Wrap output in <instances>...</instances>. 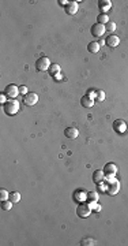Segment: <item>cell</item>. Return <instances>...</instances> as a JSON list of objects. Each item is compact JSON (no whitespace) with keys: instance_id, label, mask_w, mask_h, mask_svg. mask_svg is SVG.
<instances>
[{"instance_id":"cell-1","label":"cell","mask_w":128,"mask_h":246,"mask_svg":"<svg viewBox=\"0 0 128 246\" xmlns=\"http://www.w3.org/2000/svg\"><path fill=\"white\" fill-rule=\"evenodd\" d=\"M3 108H4V112L10 116L15 115L17 112H19V101L15 99H8L6 104H3Z\"/></svg>"},{"instance_id":"cell-2","label":"cell","mask_w":128,"mask_h":246,"mask_svg":"<svg viewBox=\"0 0 128 246\" xmlns=\"http://www.w3.org/2000/svg\"><path fill=\"white\" fill-rule=\"evenodd\" d=\"M91 212H93V209L90 208L89 202H81V204L78 205V208H77V215L81 219L89 217L90 215H91Z\"/></svg>"},{"instance_id":"cell-3","label":"cell","mask_w":128,"mask_h":246,"mask_svg":"<svg viewBox=\"0 0 128 246\" xmlns=\"http://www.w3.org/2000/svg\"><path fill=\"white\" fill-rule=\"evenodd\" d=\"M49 67H51V60L48 59L47 56L38 57L37 62H36V68H37V71H47V70H49Z\"/></svg>"},{"instance_id":"cell-4","label":"cell","mask_w":128,"mask_h":246,"mask_svg":"<svg viewBox=\"0 0 128 246\" xmlns=\"http://www.w3.org/2000/svg\"><path fill=\"white\" fill-rule=\"evenodd\" d=\"M72 198H74V201L77 202H86L87 201V191L83 190V189H77L74 191V194H72Z\"/></svg>"},{"instance_id":"cell-5","label":"cell","mask_w":128,"mask_h":246,"mask_svg":"<svg viewBox=\"0 0 128 246\" xmlns=\"http://www.w3.org/2000/svg\"><path fill=\"white\" fill-rule=\"evenodd\" d=\"M105 32H106L105 25H101V23H98V22L91 26V36H94V37H102Z\"/></svg>"},{"instance_id":"cell-6","label":"cell","mask_w":128,"mask_h":246,"mask_svg":"<svg viewBox=\"0 0 128 246\" xmlns=\"http://www.w3.org/2000/svg\"><path fill=\"white\" fill-rule=\"evenodd\" d=\"M37 101H38V96H37V93L30 92V93H27V95H26L25 97H23V103H25L27 107H32V105L37 104Z\"/></svg>"},{"instance_id":"cell-7","label":"cell","mask_w":128,"mask_h":246,"mask_svg":"<svg viewBox=\"0 0 128 246\" xmlns=\"http://www.w3.org/2000/svg\"><path fill=\"white\" fill-rule=\"evenodd\" d=\"M6 95H7L8 99H15V97L19 95V88L14 84L8 85V86L6 88Z\"/></svg>"},{"instance_id":"cell-8","label":"cell","mask_w":128,"mask_h":246,"mask_svg":"<svg viewBox=\"0 0 128 246\" xmlns=\"http://www.w3.org/2000/svg\"><path fill=\"white\" fill-rule=\"evenodd\" d=\"M113 130L116 133H120V134H123V133H126L127 130V123L124 122V120H115L113 122Z\"/></svg>"},{"instance_id":"cell-9","label":"cell","mask_w":128,"mask_h":246,"mask_svg":"<svg viewBox=\"0 0 128 246\" xmlns=\"http://www.w3.org/2000/svg\"><path fill=\"white\" fill-rule=\"evenodd\" d=\"M64 10H66V14H68V15H74V14H77L78 13V10H79V4L77 2H70L68 4L64 7Z\"/></svg>"},{"instance_id":"cell-10","label":"cell","mask_w":128,"mask_h":246,"mask_svg":"<svg viewBox=\"0 0 128 246\" xmlns=\"http://www.w3.org/2000/svg\"><path fill=\"white\" fill-rule=\"evenodd\" d=\"M112 7V2L111 0H100L98 2V8L101 10L102 14H106Z\"/></svg>"},{"instance_id":"cell-11","label":"cell","mask_w":128,"mask_h":246,"mask_svg":"<svg viewBox=\"0 0 128 246\" xmlns=\"http://www.w3.org/2000/svg\"><path fill=\"white\" fill-rule=\"evenodd\" d=\"M106 45L108 47H111V48H116L119 44H120V38L117 37V36H115V34H111V36H108L106 37Z\"/></svg>"},{"instance_id":"cell-12","label":"cell","mask_w":128,"mask_h":246,"mask_svg":"<svg viewBox=\"0 0 128 246\" xmlns=\"http://www.w3.org/2000/svg\"><path fill=\"white\" fill-rule=\"evenodd\" d=\"M64 135L70 139H75L79 135V131L77 127H67V129L64 130Z\"/></svg>"},{"instance_id":"cell-13","label":"cell","mask_w":128,"mask_h":246,"mask_svg":"<svg viewBox=\"0 0 128 246\" xmlns=\"http://www.w3.org/2000/svg\"><path fill=\"white\" fill-rule=\"evenodd\" d=\"M119 190H120V182L116 181L113 183L108 185V194L109 196H115V194L119 193Z\"/></svg>"},{"instance_id":"cell-14","label":"cell","mask_w":128,"mask_h":246,"mask_svg":"<svg viewBox=\"0 0 128 246\" xmlns=\"http://www.w3.org/2000/svg\"><path fill=\"white\" fill-rule=\"evenodd\" d=\"M104 178H105V172L104 170H97L93 174V182L94 183H100V182H104Z\"/></svg>"},{"instance_id":"cell-15","label":"cell","mask_w":128,"mask_h":246,"mask_svg":"<svg viewBox=\"0 0 128 246\" xmlns=\"http://www.w3.org/2000/svg\"><path fill=\"white\" fill-rule=\"evenodd\" d=\"M104 172L105 174H113L116 175L117 174V166L115 163H108L105 167H104Z\"/></svg>"},{"instance_id":"cell-16","label":"cell","mask_w":128,"mask_h":246,"mask_svg":"<svg viewBox=\"0 0 128 246\" xmlns=\"http://www.w3.org/2000/svg\"><path fill=\"white\" fill-rule=\"evenodd\" d=\"M81 104L83 105L85 108H91L94 105V99H91V97H89V96H83L81 99Z\"/></svg>"},{"instance_id":"cell-17","label":"cell","mask_w":128,"mask_h":246,"mask_svg":"<svg viewBox=\"0 0 128 246\" xmlns=\"http://www.w3.org/2000/svg\"><path fill=\"white\" fill-rule=\"evenodd\" d=\"M48 71H49L51 77H56L57 74H60V66L57 64V63H53V64H51V67Z\"/></svg>"},{"instance_id":"cell-18","label":"cell","mask_w":128,"mask_h":246,"mask_svg":"<svg viewBox=\"0 0 128 246\" xmlns=\"http://www.w3.org/2000/svg\"><path fill=\"white\" fill-rule=\"evenodd\" d=\"M87 202H98V193L97 191H87Z\"/></svg>"},{"instance_id":"cell-19","label":"cell","mask_w":128,"mask_h":246,"mask_svg":"<svg viewBox=\"0 0 128 246\" xmlns=\"http://www.w3.org/2000/svg\"><path fill=\"white\" fill-rule=\"evenodd\" d=\"M87 51L91 52V53H97L100 51V44H98V42H96V41L90 42V44L87 45Z\"/></svg>"},{"instance_id":"cell-20","label":"cell","mask_w":128,"mask_h":246,"mask_svg":"<svg viewBox=\"0 0 128 246\" xmlns=\"http://www.w3.org/2000/svg\"><path fill=\"white\" fill-rule=\"evenodd\" d=\"M97 21H98V23H101V25H106V23L109 22L108 14H100L98 17H97Z\"/></svg>"},{"instance_id":"cell-21","label":"cell","mask_w":128,"mask_h":246,"mask_svg":"<svg viewBox=\"0 0 128 246\" xmlns=\"http://www.w3.org/2000/svg\"><path fill=\"white\" fill-rule=\"evenodd\" d=\"M8 200H10L11 202H19L21 201V194L18 193V191H13V193H10Z\"/></svg>"},{"instance_id":"cell-22","label":"cell","mask_w":128,"mask_h":246,"mask_svg":"<svg viewBox=\"0 0 128 246\" xmlns=\"http://www.w3.org/2000/svg\"><path fill=\"white\" fill-rule=\"evenodd\" d=\"M116 181H117V179H116V175H113V174H106L105 178H104V182H105L106 185H111Z\"/></svg>"},{"instance_id":"cell-23","label":"cell","mask_w":128,"mask_h":246,"mask_svg":"<svg viewBox=\"0 0 128 246\" xmlns=\"http://www.w3.org/2000/svg\"><path fill=\"white\" fill-rule=\"evenodd\" d=\"M13 204H14V202H11L10 200L2 201V209H3V211H11V208H13Z\"/></svg>"},{"instance_id":"cell-24","label":"cell","mask_w":128,"mask_h":246,"mask_svg":"<svg viewBox=\"0 0 128 246\" xmlns=\"http://www.w3.org/2000/svg\"><path fill=\"white\" fill-rule=\"evenodd\" d=\"M105 97H106V95H105V92H104V90H97L94 101H104V100H105Z\"/></svg>"},{"instance_id":"cell-25","label":"cell","mask_w":128,"mask_h":246,"mask_svg":"<svg viewBox=\"0 0 128 246\" xmlns=\"http://www.w3.org/2000/svg\"><path fill=\"white\" fill-rule=\"evenodd\" d=\"M116 27H117V26H116V23H115V22H112V21H109V22L105 25V29L108 30V32H111V33H113V32H115Z\"/></svg>"},{"instance_id":"cell-26","label":"cell","mask_w":128,"mask_h":246,"mask_svg":"<svg viewBox=\"0 0 128 246\" xmlns=\"http://www.w3.org/2000/svg\"><path fill=\"white\" fill-rule=\"evenodd\" d=\"M8 197H10V193H8L6 189H0V200L2 201H6V200H8Z\"/></svg>"},{"instance_id":"cell-27","label":"cell","mask_w":128,"mask_h":246,"mask_svg":"<svg viewBox=\"0 0 128 246\" xmlns=\"http://www.w3.org/2000/svg\"><path fill=\"white\" fill-rule=\"evenodd\" d=\"M81 245H83V246H91V245H96V241H94V239H91V238H85V239H82Z\"/></svg>"},{"instance_id":"cell-28","label":"cell","mask_w":128,"mask_h":246,"mask_svg":"<svg viewBox=\"0 0 128 246\" xmlns=\"http://www.w3.org/2000/svg\"><path fill=\"white\" fill-rule=\"evenodd\" d=\"M89 205L94 212H101V205H100L98 202H89Z\"/></svg>"},{"instance_id":"cell-29","label":"cell","mask_w":128,"mask_h":246,"mask_svg":"<svg viewBox=\"0 0 128 246\" xmlns=\"http://www.w3.org/2000/svg\"><path fill=\"white\" fill-rule=\"evenodd\" d=\"M97 185H98V190L100 191H102V193L108 191V186H106L105 182H100V183H97Z\"/></svg>"},{"instance_id":"cell-30","label":"cell","mask_w":128,"mask_h":246,"mask_svg":"<svg viewBox=\"0 0 128 246\" xmlns=\"http://www.w3.org/2000/svg\"><path fill=\"white\" fill-rule=\"evenodd\" d=\"M27 93H29V92H27V88L26 86H23V85H22V86H19V95L26 96Z\"/></svg>"},{"instance_id":"cell-31","label":"cell","mask_w":128,"mask_h":246,"mask_svg":"<svg viewBox=\"0 0 128 246\" xmlns=\"http://www.w3.org/2000/svg\"><path fill=\"white\" fill-rule=\"evenodd\" d=\"M96 93H97V90L90 89V90H89V93H87V96L91 97V99H96Z\"/></svg>"},{"instance_id":"cell-32","label":"cell","mask_w":128,"mask_h":246,"mask_svg":"<svg viewBox=\"0 0 128 246\" xmlns=\"http://www.w3.org/2000/svg\"><path fill=\"white\" fill-rule=\"evenodd\" d=\"M7 97H6V95H0V103H2V104H6V103H7Z\"/></svg>"},{"instance_id":"cell-33","label":"cell","mask_w":128,"mask_h":246,"mask_svg":"<svg viewBox=\"0 0 128 246\" xmlns=\"http://www.w3.org/2000/svg\"><path fill=\"white\" fill-rule=\"evenodd\" d=\"M57 3H59V4H60V6H63V7H66V6H67V4H68V3H70V2H67V0H59V2H57Z\"/></svg>"},{"instance_id":"cell-34","label":"cell","mask_w":128,"mask_h":246,"mask_svg":"<svg viewBox=\"0 0 128 246\" xmlns=\"http://www.w3.org/2000/svg\"><path fill=\"white\" fill-rule=\"evenodd\" d=\"M53 78H55V81H62V80H63V77H62L60 74H57L56 77H53Z\"/></svg>"}]
</instances>
